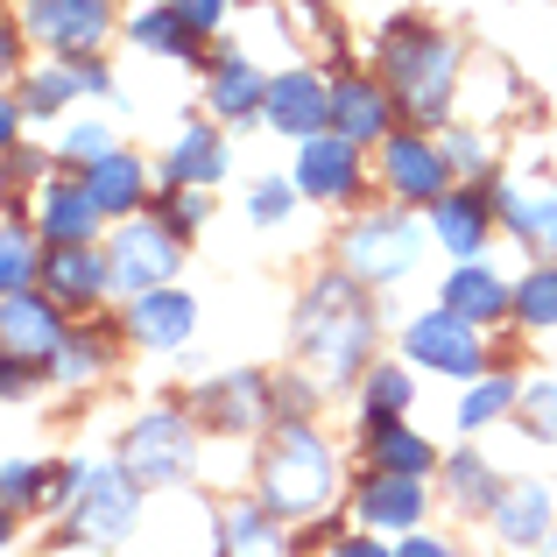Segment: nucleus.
I'll return each mask as SVG.
<instances>
[{
    "mask_svg": "<svg viewBox=\"0 0 557 557\" xmlns=\"http://www.w3.org/2000/svg\"><path fill=\"white\" fill-rule=\"evenodd\" d=\"M368 332H374V318H368V297H360L354 269L325 275V283L304 297V311H297V346H304V360H311L325 381H354L360 374Z\"/></svg>",
    "mask_w": 557,
    "mask_h": 557,
    "instance_id": "1",
    "label": "nucleus"
},
{
    "mask_svg": "<svg viewBox=\"0 0 557 557\" xmlns=\"http://www.w3.org/2000/svg\"><path fill=\"white\" fill-rule=\"evenodd\" d=\"M451 71H459V57H451L445 36H431V28H417V22H395L388 85H395V107H403L409 121H437V113L451 107Z\"/></svg>",
    "mask_w": 557,
    "mask_h": 557,
    "instance_id": "2",
    "label": "nucleus"
},
{
    "mask_svg": "<svg viewBox=\"0 0 557 557\" xmlns=\"http://www.w3.org/2000/svg\"><path fill=\"white\" fill-rule=\"evenodd\" d=\"M261 494H269L275 516H318V508L339 494V473H332V451L318 445L304 423H283L269 466H261Z\"/></svg>",
    "mask_w": 557,
    "mask_h": 557,
    "instance_id": "3",
    "label": "nucleus"
},
{
    "mask_svg": "<svg viewBox=\"0 0 557 557\" xmlns=\"http://www.w3.org/2000/svg\"><path fill=\"white\" fill-rule=\"evenodd\" d=\"M78 487H71V530L85 536V544H121L127 530H135V487L141 480L113 473V466H99V473H71Z\"/></svg>",
    "mask_w": 557,
    "mask_h": 557,
    "instance_id": "4",
    "label": "nucleus"
},
{
    "mask_svg": "<svg viewBox=\"0 0 557 557\" xmlns=\"http://www.w3.org/2000/svg\"><path fill=\"white\" fill-rule=\"evenodd\" d=\"M346 269L360 283H395L403 269H417V226L409 219H360L346 233Z\"/></svg>",
    "mask_w": 557,
    "mask_h": 557,
    "instance_id": "5",
    "label": "nucleus"
},
{
    "mask_svg": "<svg viewBox=\"0 0 557 557\" xmlns=\"http://www.w3.org/2000/svg\"><path fill=\"white\" fill-rule=\"evenodd\" d=\"M177 233L170 226H127L121 240H113V283L127 289V297H141V289H163L170 275H177Z\"/></svg>",
    "mask_w": 557,
    "mask_h": 557,
    "instance_id": "6",
    "label": "nucleus"
},
{
    "mask_svg": "<svg viewBox=\"0 0 557 557\" xmlns=\"http://www.w3.org/2000/svg\"><path fill=\"white\" fill-rule=\"evenodd\" d=\"M409 354H417L423 368H437V374H480V332H473V318H459L445 304V311H431V318L409 325Z\"/></svg>",
    "mask_w": 557,
    "mask_h": 557,
    "instance_id": "7",
    "label": "nucleus"
},
{
    "mask_svg": "<svg viewBox=\"0 0 557 557\" xmlns=\"http://www.w3.org/2000/svg\"><path fill=\"white\" fill-rule=\"evenodd\" d=\"M297 184H304V198H354L360 149L346 135H304L297 141Z\"/></svg>",
    "mask_w": 557,
    "mask_h": 557,
    "instance_id": "8",
    "label": "nucleus"
},
{
    "mask_svg": "<svg viewBox=\"0 0 557 557\" xmlns=\"http://www.w3.org/2000/svg\"><path fill=\"white\" fill-rule=\"evenodd\" d=\"M190 466V431L184 417H149L135 423V437H127V473L149 480V487H170V480H184Z\"/></svg>",
    "mask_w": 557,
    "mask_h": 557,
    "instance_id": "9",
    "label": "nucleus"
},
{
    "mask_svg": "<svg viewBox=\"0 0 557 557\" xmlns=\"http://www.w3.org/2000/svg\"><path fill=\"white\" fill-rule=\"evenodd\" d=\"M22 28L78 57V50H92V42L107 36V0H28Z\"/></svg>",
    "mask_w": 557,
    "mask_h": 557,
    "instance_id": "10",
    "label": "nucleus"
},
{
    "mask_svg": "<svg viewBox=\"0 0 557 557\" xmlns=\"http://www.w3.org/2000/svg\"><path fill=\"white\" fill-rule=\"evenodd\" d=\"M269 121L304 141V135H318V127L332 121V92L311 78V71H283V78H269Z\"/></svg>",
    "mask_w": 557,
    "mask_h": 557,
    "instance_id": "11",
    "label": "nucleus"
},
{
    "mask_svg": "<svg viewBox=\"0 0 557 557\" xmlns=\"http://www.w3.org/2000/svg\"><path fill=\"white\" fill-rule=\"evenodd\" d=\"M57 311L64 304H42V297H28V289H8V304H0V332H8V354H22V360H50L57 346Z\"/></svg>",
    "mask_w": 557,
    "mask_h": 557,
    "instance_id": "12",
    "label": "nucleus"
},
{
    "mask_svg": "<svg viewBox=\"0 0 557 557\" xmlns=\"http://www.w3.org/2000/svg\"><path fill=\"white\" fill-rule=\"evenodd\" d=\"M42 275H50V297L71 311V304H92L99 289L113 283V261H99L85 240H57V255L42 261Z\"/></svg>",
    "mask_w": 557,
    "mask_h": 557,
    "instance_id": "13",
    "label": "nucleus"
},
{
    "mask_svg": "<svg viewBox=\"0 0 557 557\" xmlns=\"http://www.w3.org/2000/svg\"><path fill=\"white\" fill-rule=\"evenodd\" d=\"M445 170H451V156L445 149H431V141H417V135H395L388 141V184H395V198H445Z\"/></svg>",
    "mask_w": 557,
    "mask_h": 557,
    "instance_id": "14",
    "label": "nucleus"
},
{
    "mask_svg": "<svg viewBox=\"0 0 557 557\" xmlns=\"http://www.w3.org/2000/svg\"><path fill=\"white\" fill-rule=\"evenodd\" d=\"M494 212L508 219V233L530 247L557 255V190H522V184H502L494 190Z\"/></svg>",
    "mask_w": 557,
    "mask_h": 557,
    "instance_id": "15",
    "label": "nucleus"
},
{
    "mask_svg": "<svg viewBox=\"0 0 557 557\" xmlns=\"http://www.w3.org/2000/svg\"><path fill=\"white\" fill-rule=\"evenodd\" d=\"M332 127H339L346 141H388V92L368 85V78L332 85Z\"/></svg>",
    "mask_w": 557,
    "mask_h": 557,
    "instance_id": "16",
    "label": "nucleus"
},
{
    "mask_svg": "<svg viewBox=\"0 0 557 557\" xmlns=\"http://www.w3.org/2000/svg\"><path fill=\"white\" fill-rule=\"evenodd\" d=\"M423 473H381L374 487H360V522H374V530H417L423 516Z\"/></svg>",
    "mask_w": 557,
    "mask_h": 557,
    "instance_id": "17",
    "label": "nucleus"
},
{
    "mask_svg": "<svg viewBox=\"0 0 557 557\" xmlns=\"http://www.w3.org/2000/svg\"><path fill=\"white\" fill-rule=\"evenodd\" d=\"M190 297H177V289H141L135 311H127V332H135L141 346H177L190 339Z\"/></svg>",
    "mask_w": 557,
    "mask_h": 557,
    "instance_id": "18",
    "label": "nucleus"
},
{
    "mask_svg": "<svg viewBox=\"0 0 557 557\" xmlns=\"http://www.w3.org/2000/svg\"><path fill=\"white\" fill-rule=\"evenodd\" d=\"M92 226H99L92 184H50L42 190V233L50 240H92Z\"/></svg>",
    "mask_w": 557,
    "mask_h": 557,
    "instance_id": "19",
    "label": "nucleus"
},
{
    "mask_svg": "<svg viewBox=\"0 0 557 557\" xmlns=\"http://www.w3.org/2000/svg\"><path fill=\"white\" fill-rule=\"evenodd\" d=\"M437 240H445L451 255L473 261L480 240H487V198H473V190H445V198H437Z\"/></svg>",
    "mask_w": 557,
    "mask_h": 557,
    "instance_id": "20",
    "label": "nucleus"
},
{
    "mask_svg": "<svg viewBox=\"0 0 557 557\" xmlns=\"http://www.w3.org/2000/svg\"><path fill=\"white\" fill-rule=\"evenodd\" d=\"M255 107H269V78H261L255 64H240V57H226L212 78V113H226V121H247Z\"/></svg>",
    "mask_w": 557,
    "mask_h": 557,
    "instance_id": "21",
    "label": "nucleus"
},
{
    "mask_svg": "<svg viewBox=\"0 0 557 557\" xmlns=\"http://www.w3.org/2000/svg\"><path fill=\"white\" fill-rule=\"evenodd\" d=\"M368 437H374L381 473H431V445H423L417 431H403L395 417H368Z\"/></svg>",
    "mask_w": 557,
    "mask_h": 557,
    "instance_id": "22",
    "label": "nucleus"
},
{
    "mask_svg": "<svg viewBox=\"0 0 557 557\" xmlns=\"http://www.w3.org/2000/svg\"><path fill=\"white\" fill-rule=\"evenodd\" d=\"M445 304H451L459 318H473V325H487V318H502V311H508V289L494 283L487 269H473V261H466V269L445 283Z\"/></svg>",
    "mask_w": 557,
    "mask_h": 557,
    "instance_id": "23",
    "label": "nucleus"
},
{
    "mask_svg": "<svg viewBox=\"0 0 557 557\" xmlns=\"http://www.w3.org/2000/svg\"><path fill=\"white\" fill-rule=\"evenodd\" d=\"M494 522H502L508 544H544V522H550V494L544 487H516L494 502Z\"/></svg>",
    "mask_w": 557,
    "mask_h": 557,
    "instance_id": "24",
    "label": "nucleus"
},
{
    "mask_svg": "<svg viewBox=\"0 0 557 557\" xmlns=\"http://www.w3.org/2000/svg\"><path fill=\"white\" fill-rule=\"evenodd\" d=\"M85 184H92L99 212H127V205L141 198V163H135V156H99Z\"/></svg>",
    "mask_w": 557,
    "mask_h": 557,
    "instance_id": "25",
    "label": "nucleus"
},
{
    "mask_svg": "<svg viewBox=\"0 0 557 557\" xmlns=\"http://www.w3.org/2000/svg\"><path fill=\"white\" fill-rule=\"evenodd\" d=\"M219 170H226V156H219V141L205 135V127H190L177 141V156H170V184H212Z\"/></svg>",
    "mask_w": 557,
    "mask_h": 557,
    "instance_id": "26",
    "label": "nucleus"
},
{
    "mask_svg": "<svg viewBox=\"0 0 557 557\" xmlns=\"http://www.w3.org/2000/svg\"><path fill=\"white\" fill-rule=\"evenodd\" d=\"M135 42H141V50H163V57H190V50H198V28L170 8V14H141V22H135Z\"/></svg>",
    "mask_w": 557,
    "mask_h": 557,
    "instance_id": "27",
    "label": "nucleus"
},
{
    "mask_svg": "<svg viewBox=\"0 0 557 557\" xmlns=\"http://www.w3.org/2000/svg\"><path fill=\"white\" fill-rule=\"evenodd\" d=\"M261 417V381H226V388L212 395V423H226V431H247V423Z\"/></svg>",
    "mask_w": 557,
    "mask_h": 557,
    "instance_id": "28",
    "label": "nucleus"
},
{
    "mask_svg": "<svg viewBox=\"0 0 557 557\" xmlns=\"http://www.w3.org/2000/svg\"><path fill=\"white\" fill-rule=\"evenodd\" d=\"M226 550H275L283 536H275V522L269 516H255V508H233L226 516V536H219Z\"/></svg>",
    "mask_w": 557,
    "mask_h": 557,
    "instance_id": "29",
    "label": "nucleus"
},
{
    "mask_svg": "<svg viewBox=\"0 0 557 557\" xmlns=\"http://www.w3.org/2000/svg\"><path fill=\"white\" fill-rule=\"evenodd\" d=\"M508 403H522V388H516V381H480V388H473V395H466V403H459V423H466V431H473V423L502 417Z\"/></svg>",
    "mask_w": 557,
    "mask_h": 557,
    "instance_id": "30",
    "label": "nucleus"
},
{
    "mask_svg": "<svg viewBox=\"0 0 557 557\" xmlns=\"http://www.w3.org/2000/svg\"><path fill=\"white\" fill-rule=\"evenodd\" d=\"M516 311L530 318V325H557V269H536L530 283L516 289Z\"/></svg>",
    "mask_w": 557,
    "mask_h": 557,
    "instance_id": "31",
    "label": "nucleus"
},
{
    "mask_svg": "<svg viewBox=\"0 0 557 557\" xmlns=\"http://www.w3.org/2000/svg\"><path fill=\"white\" fill-rule=\"evenodd\" d=\"M403 403H409V374H403V368H381V374L368 381V417H395Z\"/></svg>",
    "mask_w": 557,
    "mask_h": 557,
    "instance_id": "32",
    "label": "nucleus"
},
{
    "mask_svg": "<svg viewBox=\"0 0 557 557\" xmlns=\"http://www.w3.org/2000/svg\"><path fill=\"white\" fill-rule=\"evenodd\" d=\"M451 494H459V502H502V494H494V473L480 459H451Z\"/></svg>",
    "mask_w": 557,
    "mask_h": 557,
    "instance_id": "33",
    "label": "nucleus"
},
{
    "mask_svg": "<svg viewBox=\"0 0 557 557\" xmlns=\"http://www.w3.org/2000/svg\"><path fill=\"white\" fill-rule=\"evenodd\" d=\"M28 275H36V255H28L22 233H8V247H0V283H8V289H28Z\"/></svg>",
    "mask_w": 557,
    "mask_h": 557,
    "instance_id": "34",
    "label": "nucleus"
},
{
    "mask_svg": "<svg viewBox=\"0 0 557 557\" xmlns=\"http://www.w3.org/2000/svg\"><path fill=\"white\" fill-rule=\"evenodd\" d=\"M71 92H85V85H78V71H50V78H36L28 107H36V113H50V107H64Z\"/></svg>",
    "mask_w": 557,
    "mask_h": 557,
    "instance_id": "35",
    "label": "nucleus"
},
{
    "mask_svg": "<svg viewBox=\"0 0 557 557\" xmlns=\"http://www.w3.org/2000/svg\"><path fill=\"white\" fill-rule=\"evenodd\" d=\"M522 409H530V423L544 437H557V381H536V388H522Z\"/></svg>",
    "mask_w": 557,
    "mask_h": 557,
    "instance_id": "36",
    "label": "nucleus"
},
{
    "mask_svg": "<svg viewBox=\"0 0 557 557\" xmlns=\"http://www.w3.org/2000/svg\"><path fill=\"white\" fill-rule=\"evenodd\" d=\"M92 368H99V346H92V339H78V346H57V374H64V381H85Z\"/></svg>",
    "mask_w": 557,
    "mask_h": 557,
    "instance_id": "37",
    "label": "nucleus"
},
{
    "mask_svg": "<svg viewBox=\"0 0 557 557\" xmlns=\"http://www.w3.org/2000/svg\"><path fill=\"white\" fill-rule=\"evenodd\" d=\"M64 156H71V163H99V156H113L107 149V127H78V135L64 141Z\"/></svg>",
    "mask_w": 557,
    "mask_h": 557,
    "instance_id": "38",
    "label": "nucleus"
},
{
    "mask_svg": "<svg viewBox=\"0 0 557 557\" xmlns=\"http://www.w3.org/2000/svg\"><path fill=\"white\" fill-rule=\"evenodd\" d=\"M205 219V198L190 184H177V198H170V226H198Z\"/></svg>",
    "mask_w": 557,
    "mask_h": 557,
    "instance_id": "39",
    "label": "nucleus"
},
{
    "mask_svg": "<svg viewBox=\"0 0 557 557\" xmlns=\"http://www.w3.org/2000/svg\"><path fill=\"white\" fill-rule=\"evenodd\" d=\"M445 156H451V170H480V163H487V149H480L473 135H451V141H445Z\"/></svg>",
    "mask_w": 557,
    "mask_h": 557,
    "instance_id": "40",
    "label": "nucleus"
},
{
    "mask_svg": "<svg viewBox=\"0 0 557 557\" xmlns=\"http://www.w3.org/2000/svg\"><path fill=\"white\" fill-rule=\"evenodd\" d=\"M170 8H177L184 22H190V28H212V22H219V8H226V0H170Z\"/></svg>",
    "mask_w": 557,
    "mask_h": 557,
    "instance_id": "41",
    "label": "nucleus"
},
{
    "mask_svg": "<svg viewBox=\"0 0 557 557\" xmlns=\"http://www.w3.org/2000/svg\"><path fill=\"white\" fill-rule=\"evenodd\" d=\"M36 480H42L36 466H8V508H22L28 494H36Z\"/></svg>",
    "mask_w": 557,
    "mask_h": 557,
    "instance_id": "42",
    "label": "nucleus"
},
{
    "mask_svg": "<svg viewBox=\"0 0 557 557\" xmlns=\"http://www.w3.org/2000/svg\"><path fill=\"white\" fill-rule=\"evenodd\" d=\"M283 212H289V190L283 184H261L255 190V219H283Z\"/></svg>",
    "mask_w": 557,
    "mask_h": 557,
    "instance_id": "43",
    "label": "nucleus"
}]
</instances>
